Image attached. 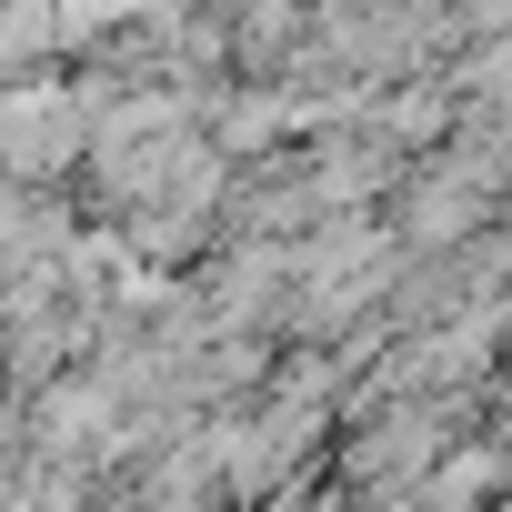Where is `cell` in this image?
I'll return each instance as SVG.
<instances>
[{
    "instance_id": "1",
    "label": "cell",
    "mask_w": 512,
    "mask_h": 512,
    "mask_svg": "<svg viewBox=\"0 0 512 512\" xmlns=\"http://www.w3.org/2000/svg\"><path fill=\"white\" fill-rule=\"evenodd\" d=\"M81 101H61V81H31V91H0V171H61L81 151Z\"/></svg>"
},
{
    "instance_id": "2",
    "label": "cell",
    "mask_w": 512,
    "mask_h": 512,
    "mask_svg": "<svg viewBox=\"0 0 512 512\" xmlns=\"http://www.w3.org/2000/svg\"><path fill=\"white\" fill-rule=\"evenodd\" d=\"M412 221H422V241H452V231H472V221H482V191H472V181H462V191H442V181H432V191H412Z\"/></svg>"
}]
</instances>
